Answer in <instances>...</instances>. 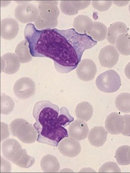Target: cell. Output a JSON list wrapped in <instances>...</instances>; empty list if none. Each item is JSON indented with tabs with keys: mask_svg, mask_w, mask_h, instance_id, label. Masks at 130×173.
Segmentation results:
<instances>
[{
	"mask_svg": "<svg viewBox=\"0 0 130 173\" xmlns=\"http://www.w3.org/2000/svg\"><path fill=\"white\" fill-rule=\"evenodd\" d=\"M28 47L34 57L53 60L57 71L67 73L75 69L83 53L89 47L86 34L73 28L38 30L33 28L29 34Z\"/></svg>",
	"mask_w": 130,
	"mask_h": 173,
	"instance_id": "1",
	"label": "cell"
},
{
	"mask_svg": "<svg viewBox=\"0 0 130 173\" xmlns=\"http://www.w3.org/2000/svg\"><path fill=\"white\" fill-rule=\"evenodd\" d=\"M59 109L56 105L48 100H42L34 105L32 111L36 122L35 129L52 127L58 124Z\"/></svg>",
	"mask_w": 130,
	"mask_h": 173,
	"instance_id": "2",
	"label": "cell"
},
{
	"mask_svg": "<svg viewBox=\"0 0 130 173\" xmlns=\"http://www.w3.org/2000/svg\"><path fill=\"white\" fill-rule=\"evenodd\" d=\"M4 156L18 166L28 168L33 165L35 162L34 158L28 155L25 149H23L19 143L13 139L4 141L2 145Z\"/></svg>",
	"mask_w": 130,
	"mask_h": 173,
	"instance_id": "3",
	"label": "cell"
},
{
	"mask_svg": "<svg viewBox=\"0 0 130 173\" xmlns=\"http://www.w3.org/2000/svg\"><path fill=\"white\" fill-rule=\"evenodd\" d=\"M95 83L100 90L108 93L116 91L121 85L119 75L112 69L107 70L100 74L96 79Z\"/></svg>",
	"mask_w": 130,
	"mask_h": 173,
	"instance_id": "4",
	"label": "cell"
},
{
	"mask_svg": "<svg viewBox=\"0 0 130 173\" xmlns=\"http://www.w3.org/2000/svg\"><path fill=\"white\" fill-rule=\"evenodd\" d=\"M22 121L17 120L11 125L12 134L23 142L30 143L34 142L37 133L31 126Z\"/></svg>",
	"mask_w": 130,
	"mask_h": 173,
	"instance_id": "5",
	"label": "cell"
},
{
	"mask_svg": "<svg viewBox=\"0 0 130 173\" xmlns=\"http://www.w3.org/2000/svg\"><path fill=\"white\" fill-rule=\"evenodd\" d=\"M119 55L115 46L107 45L100 50L99 56V62L102 66L111 68L117 63Z\"/></svg>",
	"mask_w": 130,
	"mask_h": 173,
	"instance_id": "6",
	"label": "cell"
},
{
	"mask_svg": "<svg viewBox=\"0 0 130 173\" xmlns=\"http://www.w3.org/2000/svg\"><path fill=\"white\" fill-rule=\"evenodd\" d=\"M96 71V67L94 62L87 59L81 61L76 70L77 74L79 78L85 81L93 79Z\"/></svg>",
	"mask_w": 130,
	"mask_h": 173,
	"instance_id": "7",
	"label": "cell"
},
{
	"mask_svg": "<svg viewBox=\"0 0 130 173\" xmlns=\"http://www.w3.org/2000/svg\"><path fill=\"white\" fill-rule=\"evenodd\" d=\"M105 126L108 131L111 134L120 133L124 126L123 116L116 112L111 113L106 117Z\"/></svg>",
	"mask_w": 130,
	"mask_h": 173,
	"instance_id": "8",
	"label": "cell"
},
{
	"mask_svg": "<svg viewBox=\"0 0 130 173\" xmlns=\"http://www.w3.org/2000/svg\"><path fill=\"white\" fill-rule=\"evenodd\" d=\"M58 149L64 156L69 157H75L80 153L81 147L79 142L72 138H67L59 143Z\"/></svg>",
	"mask_w": 130,
	"mask_h": 173,
	"instance_id": "9",
	"label": "cell"
},
{
	"mask_svg": "<svg viewBox=\"0 0 130 173\" xmlns=\"http://www.w3.org/2000/svg\"><path fill=\"white\" fill-rule=\"evenodd\" d=\"M89 129L86 123L79 119L75 120L71 123L68 128L69 136L79 140L85 139L87 137Z\"/></svg>",
	"mask_w": 130,
	"mask_h": 173,
	"instance_id": "10",
	"label": "cell"
},
{
	"mask_svg": "<svg viewBox=\"0 0 130 173\" xmlns=\"http://www.w3.org/2000/svg\"><path fill=\"white\" fill-rule=\"evenodd\" d=\"M1 36L4 38L10 39L16 36L19 29L17 22L13 19L7 18L1 22Z\"/></svg>",
	"mask_w": 130,
	"mask_h": 173,
	"instance_id": "11",
	"label": "cell"
},
{
	"mask_svg": "<svg viewBox=\"0 0 130 173\" xmlns=\"http://www.w3.org/2000/svg\"><path fill=\"white\" fill-rule=\"evenodd\" d=\"M107 132L102 126H95L90 131L88 139L90 143L96 147L102 146L106 142Z\"/></svg>",
	"mask_w": 130,
	"mask_h": 173,
	"instance_id": "12",
	"label": "cell"
},
{
	"mask_svg": "<svg viewBox=\"0 0 130 173\" xmlns=\"http://www.w3.org/2000/svg\"><path fill=\"white\" fill-rule=\"evenodd\" d=\"M127 32L128 29L125 23L120 22H115L111 24L108 28L107 40L110 43L114 44L119 35Z\"/></svg>",
	"mask_w": 130,
	"mask_h": 173,
	"instance_id": "13",
	"label": "cell"
},
{
	"mask_svg": "<svg viewBox=\"0 0 130 173\" xmlns=\"http://www.w3.org/2000/svg\"><path fill=\"white\" fill-rule=\"evenodd\" d=\"M40 165L42 170L45 172H58L60 169L59 164L56 158L50 155L43 157Z\"/></svg>",
	"mask_w": 130,
	"mask_h": 173,
	"instance_id": "14",
	"label": "cell"
},
{
	"mask_svg": "<svg viewBox=\"0 0 130 173\" xmlns=\"http://www.w3.org/2000/svg\"><path fill=\"white\" fill-rule=\"evenodd\" d=\"M107 31L106 26L103 23L99 22H93L89 30L87 32L94 40L102 41L106 38Z\"/></svg>",
	"mask_w": 130,
	"mask_h": 173,
	"instance_id": "15",
	"label": "cell"
},
{
	"mask_svg": "<svg viewBox=\"0 0 130 173\" xmlns=\"http://www.w3.org/2000/svg\"><path fill=\"white\" fill-rule=\"evenodd\" d=\"M93 109L90 104L87 102H83L78 104L75 110L77 117L80 119L87 121L92 117Z\"/></svg>",
	"mask_w": 130,
	"mask_h": 173,
	"instance_id": "16",
	"label": "cell"
},
{
	"mask_svg": "<svg viewBox=\"0 0 130 173\" xmlns=\"http://www.w3.org/2000/svg\"><path fill=\"white\" fill-rule=\"evenodd\" d=\"M93 22L87 16L80 15L77 16L74 20L73 26L76 30L81 33H86L89 31Z\"/></svg>",
	"mask_w": 130,
	"mask_h": 173,
	"instance_id": "17",
	"label": "cell"
},
{
	"mask_svg": "<svg viewBox=\"0 0 130 173\" xmlns=\"http://www.w3.org/2000/svg\"><path fill=\"white\" fill-rule=\"evenodd\" d=\"M130 35L128 34L119 35L116 40V46L117 50L121 54L125 55H130L129 42Z\"/></svg>",
	"mask_w": 130,
	"mask_h": 173,
	"instance_id": "18",
	"label": "cell"
},
{
	"mask_svg": "<svg viewBox=\"0 0 130 173\" xmlns=\"http://www.w3.org/2000/svg\"><path fill=\"white\" fill-rule=\"evenodd\" d=\"M130 93H122L116 97L115 103L116 106L119 111L125 113L130 112Z\"/></svg>",
	"mask_w": 130,
	"mask_h": 173,
	"instance_id": "19",
	"label": "cell"
},
{
	"mask_svg": "<svg viewBox=\"0 0 130 173\" xmlns=\"http://www.w3.org/2000/svg\"><path fill=\"white\" fill-rule=\"evenodd\" d=\"M130 146L124 145L119 147L116 150L115 157L118 163L121 165H125L130 164L129 152Z\"/></svg>",
	"mask_w": 130,
	"mask_h": 173,
	"instance_id": "20",
	"label": "cell"
},
{
	"mask_svg": "<svg viewBox=\"0 0 130 173\" xmlns=\"http://www.w3.org/2000/svg\"><path fill=\"white\" fill-rule=\"evenodd\" d=\"M4 58L5 59V69L4 70L6 73L8 74L13 73L16 72L18 70L19 66V58L15 55L13 58H8L6 55Z\"/></svg>",
	"mask_w": 130,
	"mask_h": 173,
	"instance_id": "21",
	"label": "cell"
},
{
	"mask_svg": "<svg viewBox=\"0 0 130 173\" xmlns=\"http://www.w3.org/2000/svg\"><path fill=\"white\" fill-rule=\"evenodd\" d=\"M74 119L66 108L62 107L60 108V112L57 119V122L59 125L66 127L73 121Z\"/></svg>",
	"mask_w": 130,
	"mask_h": 173,
	"instance_id": "22",
	"label": "cell"
},
{
	"mask_svg": "<svg viewBox=\"0 0 130 173\" xmlns=\"http://www.w3.org/2000/svg\"><path fill=\"white\" fill-rule=\"evenodd\" d=\"M99 172H121V170L115 162H109L104 164L100 168Z\"/></svg>",
	"mask_w": 130,
	"mask_h": 173,
	"instance_id": "23",
	"label": "cell"
},
{
	"mask_svg": "<svg viewBox=\"0 0 130 173\" xmlns=\"http://www.w3.org/2000/svg\"><path fill=\"white\" fill-rule=\"evenodd\" d=\"M60 7L62 11L68 15H73L76 14L78 11L73 7L71 1H61Z\"/></svg>",
	"mask_w": 130,
	"mask_h": 173,
	"instance_id": "24",
	"label": "cell"
},
{
	"mask_svg": "<svg viewBox=\"0 0 130 173\" xmlns=\"http://www.w3.org/2000/svg\"><path fill=\"white\" fill-rule=\"evenodd\" d=\"M112 4L111 1H93L92 4L95 8L100 11L108 9Z\"/></svg>",
	"mask_w": 130,
	"mask_h": 173,
	"instance_id": "25",
	"label": "cell"
},
{
	"mask_svg": "<svg viewBox=\"0 0 130 173\" xmlns=\"http://www.w3.org/2000/svg\"><path fill=\"white\" fill-rule=\"evenodd\" d=\"M71 2L73 7L77 11L86 8L91 3L90 1H71Z\"/></svg>",
	"mask_w": 130,
	"mask_h": 173,
	"instance_id": "26",
	"label": "cell"
},
{
	"mask_svg": "<svg viewBox=\"0 0 130 173\" xmlns=\"http://www.w3.org/2000/svg\"><path fill=\"white\" fill-rule=\"evenodd\" d=\"M124 122V126L121 133L123 135L130 136V115L123 116Z\"/></svg>",
	"mask_w": 130,
	"mask_h": 173,
	"instance_id": "27",
	"label": "cell"
},
{
	"mask_svg": "<svg viewBox=\"0 0 130 173\" xmlns=\"http://www.w3.org/2000/svg\"><path fill=\"white\" fill-rule=\"evenodd\" d=\"M124 72L126 77L130 79V62L126 66L124 69Z\"/></svg>",
	"mask_w": 130,
	"mask_h": 173,
	"instance_id": "28",
	"label": "cell"
},
{
	"mask_svg": "<svg viewBox=\"0 0 130 173\" xmlns=\"http://www.w3.org/2000/svg\"><path fill=\"white\" fill-rule=\"evenodd\" d=\"M128 155H129V159L130 160V150L129 151V152Z\"/></svg>",
	"mask_w": 130,
	"mask_h": 173,
	"instance_id": "29",
	"label": "cell"
},
{
	"mask_svg": "<svg viewBox=\"0 0 130 173\" xmlns=\"http://www.w3.org/2000/svg\"><path fill=\"white\" fill-rule=\"evenodd\" d=\"M129 10L130 13V4L129 5Z\"/></svg>",
	"mask_w": 130,
	"mask_h": 173,
	"instance_id": "30",
	"label": "cell"
},
{
	"mask_svg": "<svg viewBox=\"0 0 130 173\" xmlns=\"http://www.w3.org/2000/svg\"><path fill=\"white\" fill-rule=\"evenodd\" d=\"M129 47L130 48V39L129 42Z\"/></svg>",
	"mask_w": 130,
	"mask_h": 173,
	"instance_id": "31",
	"label": "cell"
},
{
	"mask_svg": "<svg viewBox=\"0 0 130 173\" xmlns=\"http://www.w3.org/2000/svg\"></svg>",
	"mask_w": 130,
	"mask_h": 173,
	"instance_id": "32",
	"label": "cell"
}]
</instances>
